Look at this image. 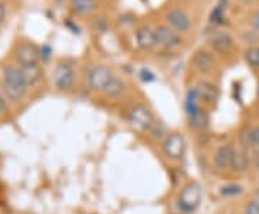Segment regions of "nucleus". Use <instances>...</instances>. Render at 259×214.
<instances>
[{
	"mask_svg": "<svg viewBox=\"0 0 259 214\" xmlns=\"http://www.w3.org/2000/svg\"><path fill=\"white\" fill-rule=\"evenodd\" d=\"M258 96H259V88H258Z\"/></svg>",
	"mask_w": 259,
	"mask_h": 214,
	"instance_id": "obj_28",
	"label": "nucleus"
},
{
	"mask_svg": "<svg viewBox=\"0 0 259 214\" xmlns=\"http://www.w3.org/2000/svg\"><path fill=\"white\" fill-rule=\"evenodd\" d=\"M2 89L10 102H20L28 93L29 84L23 69L18 65L8 64L2 68Z\"/></svg>",
	"mask_w": 259,
	"mask_h": 214,
	"instance_id": "obj_1",
	"label": "nucleus"
},
{
	"mask_svg": "<svg viewBox=\"0 0 259 214\" xmlns=\"http://www.w3.org/2000/svg\"><path fill=\"white\" fill-rule=\"evenodd\" d=\"M139 76H140V79L143 81V82H153V81H156V75L153 74L150 69H141L139 72Z\"/></svg>",
	"mask_w": 259,
	"mask_h": 214,
	"instance_id": "obj_24",
	"label": "nucleus"
},
{
	"mask_svg": "<svg viewBox=\"0 0 259 214\" xmlns=\"http://www.w3.org/2000/svg\"><path fill=\"white\" fill-rule=\"evenodd\" d=\"M8 101L9 99L6 98V95L0 92V118L5 117L9 112V103H8Z\"/></svg>",
	"mask_w": 259,
	"mask_h": 214,
	"instance_id": "obj_25",
	"label": "nucleus"
},
{
	"mask_svg": "<svg viewBox=\"0 0 259 214\" xmlns=\"http://www.w3.org/2000/svg\"><path fill=\"white\" fill-rule=\"evenodd\" d=\"M52 82L58 91H68L75 82L74 65L69 62H58L52 72Z\"/></svg>",
	"mask_w": 259,
	"mask_h": 214,
	"instance_id": "obj_7",
	"label": "nucleus"
},
{
	"mask_svg": "<svg viewBox=\"0 0 259 214\" xmlns=\"http://www.w3.org/2000/svg\"><path fill=\"white\" fill-rule=\"evenodd\" d=\"M22 69L25 72V76H26V81H28L29 86L36 85L40 81V78H42V69H40L39 65L30 66V68H22Z\"/></svg>",
	"mask_w": 259,
	"mask_h": 214,
	"instance_id": "obj_20",
	"label": "nucleus"
},
{
	"mask_svg": "<svg viewBox=\"0 0 259 214\" xmlns=\"http://www.w3.org/2000/svg\"><path fill=\"white\" fill-rule=\"evenodd\" d=\"M196 91L203 105H214L219 98V89L210 81H200L196 85Z\"/></svg>",
	"mask_w": 259,
	"mask_h": 214,
	"instance_id": "obj_13",
	"label": "nucleus"
},
{
	"mask_svg": "<svg viewBox=\"0 0 259 214\" xmlns=\"http://www.w3.org/2000/svg\"><path fill=\"white\" fill-rule=\"evenodd\" d=\"M248 168H249V155H248V152L243 151V149H236L233 159H232L231 170L233 173L242 174V173L248 171Z\"/></svg>",
	"mask_w": 259,
	"mask_h": 214,
	"instance_id": "obj_17",
	"label": "nucleus"
},
{
	"mask_svg": "<svg viewBox=\"0 0 259 214\" xmlns=\"http://www.w3.org/2000/svg\"><path fill=\"white\" fill-rule=\"evenodd\" d=\"M242 191H243V187L236 183H229V184H225L219 188V194L223 198H233V197L241 196Z\"/></svg>",
	"mask_w": 259,
	"mask_h": 214,
	"instance_id": "obj_19",
	"label": "nucleus"
},
{
	"mask_svg": "<svg viewBox=\"0 0 259 214\" xmlns=\"http://www.w3.org/2000/svg\"><path fill=\"white\" fill-rule=\"evenodd\" d=\"M127 120L136 130L140 131V132H147V134L153 128V125L157 122L153 112L143 103H134L130 108L128 114H127Z\"/></svg>",
	"mask_w": 259,
	"mask_h": 214,
	"instance_id": "obj_5",
	"label": "nucleus"
},
{
	"mask_svg": "<svg viewBox=\"0 0 259 214\" xmlns=\"http://www.w3.org/2000/svg\"><path fill=\"white\" fill-rule=\"evenodd\" d=\"M245 59L252 68H259V46H250L245 50Z\"/></svg>",
	"mask_w": 259,
	"mask_h": 214,
	"instance_id": "obj_21",
	"label": "nucleus"
},
{
	"mask_svg": "<svg viewBox=\"0 0 259 214\" xmlns=\"http://www.w3.org/2000/svg\"><path fill=\"white\" fill-rule=\"evenodd\" d=\"M136 40L140 49L143 50H151L153 47L157 45V39H156V32L151 30L148 26H141L136 32Z\"/></svg>",
	"mask_w": 259,
	"mask_h": 214,
	"instance_id": "obj_14",
	"label": "nucleus"
},
{
	"mask_svg": "<svg viewBox=\"0 0 259 214\" xmlns=\"http://www.w3.org/2000/svg\"><path fill=\"white\" fill-rule=\"evenodd\" d=\"M15 62L20 68H30L39 65L40 61V47L33 42H20L15 47Z\"/></svg>",
	"mask_w": 259,
	"mask_h": 214,
	"instance_id": "obj_6",
	"label": "nucleus"
},
{
	"mask_svg": "<svg viewBox=\"0 0 259 214\" xmlns=\"http://www.w3.org/2000/svg\"><path fill=\"white\" fill-rule=\"evenodd\" d=\"M166 20L167 23H168V26L171 29H175L177 33L179 32L185 33L192 26L190 18L182 9H171L170 12H167Z\"/></svg>",
	"mask_w": 259,
	"mask_h": 214,
	"instance_id": "obj_11",
	"label": "nucleus"
},
{
	"mask_svg": "<svg viewBox=\"0 0 259 214\" xmlns=\"http://www.w3.org/2000/svg\"><path fill=\"white\" fill-rule=\"evenodd\" d=\"M250 23H252V26L259 32V12H256V13L250 18Z\"/></svg>",
	"mask_w": 259,
	"mask_h": 214,
	"instance_id": "obj_26",
	"label": "nucleus"
},
{
	"mask_svg": "<svg viewBox=\"0 0 259 214\" xmlns=\"http://www.w3.org/2000/svg\"><path fill=\"white\" fill-rule=\"evenodd\" d=\"M177 214H180V213H177Z\"/></svg>",
	"mask_w": 259,
	"mask_h": 214,
	"instance_id": "obj_29",
	"label": "nucleus"
},
{
	"mask_svg": "<svg viewBox=\"0 0 259 214\" xmlns=\"http://www.w3.org/2000/svg\"><path fill=\"white\" fill-rule=\"evenodd\" d=\"M5 18H6V6H5V3L0 2V23L5 20Z\"/></svg>",
	"mask_w": 259,
	"mask_h": 214,
	"instance_id": "obj_27",
	"label": "nucleus"
},
{
	"mask_svg": "<svg viewBox=\"0 0 259 214\" xmlns=\"http://www.w3.org/2000/svg\"><path fill=\"white\" fill-rule=\"evenodd\" d=\"M97 0H71V8L78 15H90L97 9Z\"/></svg>",
	"mask_w": 259,
	"mask_h": 214,
	"instance_id": "obj_18",
	"label": "nucleus"
},
{
	"mask_svg": "<svg viewBox=\"0 0 259 214\" xmlns=\"http://www.w3.org/2000/svg\"><path fill=\"white\" fill-rule=\"evenodd\" d=\"M154 32H156V39H157V43L160 46L171 49V47H177L182 45V37L179 36L176 30L170 26L161 25Z\"/></svg>",
	"mask_w": 259,
	"mask_h": 214,
	"instance_id": "obj_10",
	"label": "nucleus"
},
{
	"mask_svg": "<svg viewBox=\"0 0 259 214\" xmlns=\"http://www.w3.org/2000/svg\"><path fill=\"white\" fill-rule=\"evenodd\" d=\"M243 214H259V201L256 200H250L245 204Z\"/></svg>",
	"mask_w": 259,
	"mask_h": 214,
	"instance_id": "obj_23",
	"label": "nucleus"
},
{
	"mask_svg": "<svg viewBox=\"0 0 259 214\" xmlns=\"http://www.w3.org/2000/svg\"><path fill=\"white\" fill-rule=\"evenodd\" d=\"M192 65L199 74H210L214 68V56L204 49H199L192 58Z\"/></svg>",
	"mask_w": 259,
	"mask_h": 214,
	"instance_id": "obj_12",
	"label": "nucleus"
},
{
	"mask_svg": "<svg viewBox=\"0 0 259 214\" xmlns=\"http://www.w3.org/2000/svg\"><path fill=\"white\" fill-rule=\"evenodd\" d=\"M203 188L197 181H189L176 197V208L180 214H194L202 204Z\"/></svg>",
	"mask_w": 259,
	"mask_h": 214,
	"instance_id": "obj_3",
	"label": "nucleus"
},
{
	"mask_svg": "<svg viewBox=\"0 0 259 214\" xmlns=\"http://www.w3.org/2000/svg\"><path fill=\"white\" fill-rule=\"evenodd\" d=\"M112 72L108 66L97 65L88 74V86L94 92H104L105 86L112 79Z\"/></svg>",
	"mask_w": 259,
	"mask_h": 214,
	"instance_id": "obj_8",
	"label": "nucleus"
},
{
	"mask_svg": "<svg viewBox=\"0 0 259 214\" xmlns=\"http://www.w3.org/2000/svg\"><path fill=\"white\" fill-rule=\"evenodd\" d=\"M209 43L213 47V50H216V52H226V50H229L233 46V39L231 37V35H228L225 32H218V33H214L210 37Z\"/></svg>",
	"mask_w": 259,
	"mask_h": 214,
	"instance_id": "obj_16",
	"label": "nucleus"
},
{
	"mask_svg": "<svg viewBox=\"0 0 259 214\" xmlns=\"http://www.w3.org/2000/svg\"><path fill=\"white\" fill-rule=\"evenodd\" d=\"M185 111L187 115V121L190 128L196 132H204L209 128L210 124V115L204 105L199 98V93L196 91V86L190 88L186 93Z\"/></svg>",
	"mask_w": 259,
	"mask_h": 214,
	"instance_id": "obj_2",
	"label": "nucleus"
},
{
	"mask_svg": "<svg viewBox=\"0 0 259 214\" xmlns=\"http://www.w3.org/2000/svg\"><path fill=\"white\" fill-rule=\"evenodd\" d=\"M125 89H127V86H125V82L118 78V76H112V79L108 82V85L105 86V89H104V95L107 96V98H110V99H117V98H120L124 95L125 92Z\"/></svg>",
	"mask_w": 259,
	"mask_h": 214,
	"instance_id": "obj_15",
	"label": "nucleus"
},
{
	"mask_svg": "<svg viewBox=\"0 0 259 214\" xmlns=\"http://www.w3.org/2000/svg\"><path fill=\"white\" fill-rule=\"evenodd\" d=\"M235 147L232 144H221L212 154V166L218 171H226L231 170L232 159L235 155Z\"/></svg>",
	"mask_w": 259,
	"mask_h": 214,
	"instance_id": "obj_9",
	"label": "nucleus"
},
{
	"mask_svg": "<svg viewBox=\"0 0 259 214\" xmlns=\"http://www.w3.org/2000/svg\"><path fill=\"white\" fill-rule=\"evenodd\" d=\"M246 138H248V144L253 148H259V125L258 127H253L248 131L246 134Z\"/></svg>",
	"mask_w": 259,
	"mask_h": 214,
	"instance_id": "obj_22",
	"label": "nucleus"
},
{
	"mask_svg": "<svg viewBox=\"0 0 259 214\" xmlns=\"http://www.w3.org/2000/svg\"><path fill=\"white\" fill-rule=\"evenodd\" d=\"M160 148L163 155L168 161L179 163L185 158L187 151V140L180 131H170L164 135V138L160 141Z\"/></svg>",
	"mask_w": 259,
	"mask_h": 214,
	"instance_id": "obj_4",
	"label": "nucleus"
}]
</instances>
